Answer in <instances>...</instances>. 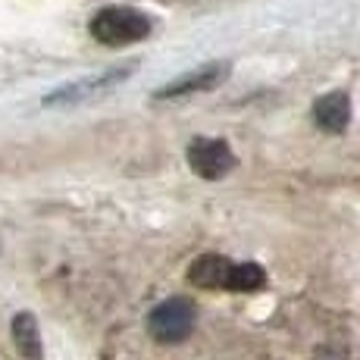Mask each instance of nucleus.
<instances>
[{
    "instance_id": "nucleus-2",
    "label": "nucleus",
    "mask_w": 360,
    "mask_h": 360,
    "mask_svg": "<svg viewBox=\"0 0 360 360\" xmlns=\"http://www.w3.org/2000/svg\"><path fill=\"white\" fill-rule=\"evenodd\" d=\"M91 34L107 47H126L150 34V19L131 6H103L91 19Z\"/></svg>"
},
{
    "instance_id": "nucleus-4",
    "label": "nucleus",
    "mask_w": 360,
    "mask_h": 360,
    "mask_svg": "<svg viewBox=\"0 0 360 360\" xmlns=\"http://www.w3.org/2000/svg\"><path fill=\"white\" fill-rule=\"evenodd\" d=\"M185 160H188L191 172L200 179H207V182L226 179L235 169V163H238L232 154V148H229V141H223V138H204V135L188 144Z\"/></svg>"
},
{
    "instance_id": "nucleus-1",
    "label": "nucleus",
    "mask_w": 360,
    "mask_h": 360,
    "mask_svg": "<svg viewBox=\"0 0 360 360\" xmlns=\"http://www.w3.org/2000/svg\"><path fill=\"white\" fill-rule=\"evenodd\" d=\"M188 282L198 288H226V292H260L266 285V273L260 263H235L223 254H200L188 266Z\"/></svg>"
},
{
    "instance_id": "nucleus-8",
    "label": "nucleus",
    "mask_w": 360,
    "mask_h": 360,
    "mask_svg": "<svg viewBox=\"0 0 360 360\" xmlns=\"http://www.w3.org/2000/svg\"><path fill=\"white\" fill-rule=\"evenodd\" d=\"M13 342H16L19 354L25 360L44 357V351H41V332L32 314H16V320H13Z\"/></svg>"
},
{
    "instance_id": "nucleus-7",
    "label": "nucleus",
    "mask_w": 360,
    "mask_h": 360,
    "mask_svg": "<svg viewBox=\"0 0 360 360\" xmlns=\"http://www.w3.org/2000/svg\"><path fill=\"white\" fill-rule=\"evenodd\" d=\"M129 72H131V69H116V72H103V75H98V79L75 82V85L60 88L57 94H51V98H47V103H75V101H85V98H91V94L103 91V88H110V85H116V82H122Z\"/></svg>"
},
{
    "instance_id": "nucleus-5",
    "label": "nucleus",
    "mask_w": 360,
    "mask_h": 360,
    "mask_svg": "<svg viewBox=\"0 0 360 360\" xmlns=\"http://www.w3.org/2000/svg\"><path fill=\"white\" fill-rule=\"evenodd\" d=\"M226 75H229V63H204L198 66L195 72H185L179 75L176 82H169V85L157 88L154 98H182V94H200V91H210V88L223 85Z\"/></svg>"
},
{
    "instance_id": "nucleus-6",
    "label": "nucleus",
    "mask_w": 360,
    "mask_h": 360,
    "mask_svg": "<svg viewBox=\"0 0 360 360\" xmlns=\"http://www.w3.org/2000/svg\"><path fill=\"white\" fill-rule=\"evenodd\" d=\"M314 122L326 135H342L351 126V98L345 91H329L314 103Z\"/></svg>"
},
{
    "instance_id": "nucleus-3",
    "label": "nucleus",
    "mask_w": 360,
    "mask_h": 360,
    "mask_svg": "<svg viewBox=\"0 0 360 360\" xmlns=\"http://www.w3.org/2000/svg\"><path fill=\"white\" fill-rule=\"evenodd\" d=\"M198 323V307L191 297H169L157 304L148 316V332L163 345H179L191 335Z\"/></svg>"
}]
</instances>
